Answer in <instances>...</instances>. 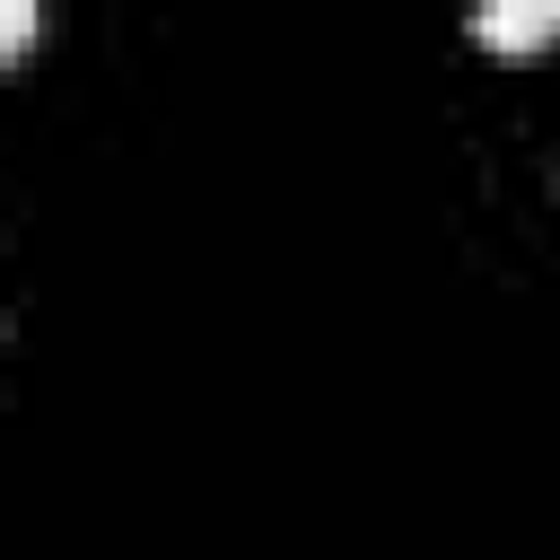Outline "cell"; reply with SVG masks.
Here are the masks:
<instances>
[{"label":"cell","instance_id":"obj_1","mask_svg":"<svg viewBox=\"0 0 560 560\" xmlns=\"http://www.w3.org/2000/svg\"><path fill=\"white\" fill-rule=\"evenodd\" d=\"M472 35H481L490 52H534V44L560 35V0H490V9L472 18Z\"/></svg>","mask_w":560,"mask_h":560},{"label":"cell","instance_id":"obj_2","mask_svg":"<svg viewBox=\"0 0 560 560\" xmlns=\"http://www.w3.org/2000/svg\"><path fill=\"white\" fill-rule=\"evenodd\" d=\"M26 35H35V9H26V0H9V18H0V44H9V52H18V44H26Z\"/></svg>","mask_w":560,"mask_h":560}]
</instances>
